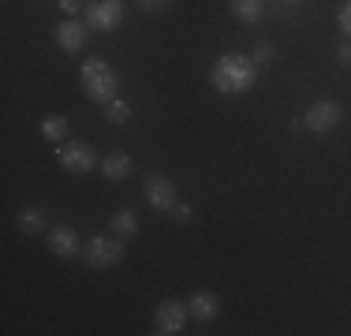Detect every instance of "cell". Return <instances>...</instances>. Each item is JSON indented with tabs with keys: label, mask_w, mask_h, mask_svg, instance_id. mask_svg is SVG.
Returning a JSON list of instances; mask_svg holds the SVG:
<instances>
[{
	"label": "cell",
	"mask_w": 351,
	"mask_h": 336,
	"mask_svg": "<svg viewBox=\"0 0 351 336\" xmlns=\"http://www.w3.org/2000/svg\"><path fill=\"white\" fill-rule=\"evenodd\" d=\"M254 79H258V64L250 60V56H239V53L221 56V60L210 67V86L224 97L247 94V90L254 86Z\"/></svg>",
	"instance_id": "6da1fadb"
},
{
	"label": "cell",
	"mask_w": 351,
	"mask_h": 336,
	"mask_svg": "<svg viewBox=\"0 0 351 336\" xmlns=\"http://www.w3.org/2000/svg\"><path fill=\"white\" fill-rule=\"evenodd\" d=\"M79 82H82V94L90 101H97V105H108V101L120 97V75L105 60H82Z\"/></svg>",
	"instance_id": "7a4b0ae2"
},
{
	"label": "cell",
	"mask_w": 351,
	"mask_h": 336,
	"mask_svg": "<svg viewBox=\"0 0 351 336\" xmlns=\"http://www.w3.org/2000/svg\"><path fill=\"white\" fill-rule=\"evenodd\" d=\"M123 254H128V247H123L120 235H94L82 247V262L90 269H112L123 262Z\"/></svg>",
	"instance_id": "3957f363"
},
{
	"label": "cell",
	"mask_w": 351,
	"mask_h": 336,
	"mask_svg": "<svg viewBox=\"0 0 351 336\" xmlns=\"http://www.w3.org/2000/svg\"><path fill=\"white\" fill-rule=\"evenodd\" d=\"M56 161H60V168L71 172V176H86V172H94V168L101 165L90 142H64V146L56 149Z\"/></svg>",
	"instance_id": "277c9868"
},
{
	"label": "cell",
	"mask_w": 351,
	"mask_h": 336,
	"mask_svg": "<svg viewBox=\"0 0 351 336\" xmlns=\"http://www.w3.org/2000/svg\"><path fill=\"white\" fill-rule=\"evenodd\" d=\"M82 23H86L90 30L112 34V30L123 23V0H94V4H86Z\"/></svg>",
	"instance_id": "5b68a950"
},
{
	"label": "cell",
	"mask_w": 351,
	"mask_h": 336,
	"mask_svg": "<svg viewBox=\"0 0 351 336\" xmlns=\"http://www.w3.org/2000/svg\"><path fill=\"white\" fill-rule=\"evenodd\" d=\"M183 325H187V307L176 302V299H165L154 314V333L157 336H176V333H183Z\"/></svg>",
	"instance_id": "8992f818"
},
{
	"label": "cell",
	"mask_w": 351,
	"mask_h": 336,
	"mask_svg": "<svg viewBox=\"0 0 351 336\" xmlns=\"http://www.w3.org/2000/svg\"><path fill=\"white\" fill-rule=\"evenodd\" d=\"M344 120V108L337 105V101H314L311 108H306V116H303V123H306V131H332L337 123Z\"/></svg>",
	"instance_id": "52a82bcc"
},
{
	"label": "cell",
	"mask_w": 351,
	"mask_h": 336,
	"mask_svg": "<svg viewBox=\"0 0 351 336\" xmlns=\"http://www.w3.org/2000/svg\"><path fill=\"white\" fill-rule=\"evenodd\" d=\"M146 202L157 209V213H172L180 198H176V187H172L169 176H161V172L146 176Z\"/></svg>",
	"instance_id": "ba28073f"
},
{
	"label": "cell",
	"mask_w": 351,
	"mask_h": 336,
	"mask_svg": "<svg viewBox=\"0 0 351 336\" xmlns=\"http://www.w3.org/2000/svg\"><path fill=\"white\" fill-rule=\"evenodd\" d=\"M53 38H56V45H60L64 53H82L86 41H90V27L79 23V19H64L60 27L53 30Z\"/></svg>",
	"instance_id": "9c48e42d"
},
{
	"label": "cell",
	"mask_w": 351,
	"mask_h": 336,
	"mask_svg": "<svg viewBox=\"0 0 351 336\" xmlns=\"http://www.w3.org/2000/svg\"><path fill=\"white\" fill-rule=\"evenodd\" d=\"M45 243H49V250H53L56 258H75L82 250V239H79V232H75L71 224H56Z\"/></svg>",
	"instance_id": "30bf717a"
},
{
	"label": "cell",
	"mask_w": 351,
	"mask_h": 336,
	"mask_svg": "<svg viewBox=\"0 0 351 336\" xmlns=\"http://www.w3.org/2000/svg\"><path fill=\"white\" fill-rule=\"evenodd\" d=\"M187 314L198 317V322H213V317L221 314V299H217L213 291H195L187 302Z\"/></svg>",
	"instance_id": "8fae6325"
},
{
	"label": "cell",
	"mask_w": 351,
	"mask_h": 336,
	"mask_svg": "<svg viewBox=\"0 0 351 336\" xmlns=\"http://www.w3.org/2000/svg\"><path fill=\"white\" fill-rule=\"evenodd\" d=\"M101 172H105V180L120 183V180H128V176L135 172V161H131V154H108L101 161Z\"/></svg>",
	"instance_id": "7c38bea8"
},
{
	"label": "cell",
	"mask_w": 351,
	"mask_h": 336,
	"mask_svg": "<svg viewBox=\"0 0 351 336\" xmlns=\"http://www.w3.org/2000/svg\"><path fill=\"white\" fill-rule=\"evenodd\" d=\"M232 15L239 23H247V27H254V23H262L265 8H262V0H232Z\"/></svg>",
	"instance_id": "4fadbf2b"
},
{
	"label": "cell",
	"mask_w": 351,
	"mask_h": 336,
	"mask_svg": "<svg viewBox=\"0 0 351 336\" xmlns=\"http://www.w3.org/2000/svg\"><path fill=\"white\" fill-rule=\"evenodd\" d=\"M112 235H120V239H131V235H138V217L131 213V209H120V213H112Z\"/></svg>",
	"instance_id": "5bb4252c"
},
{
	"label": "cell",
	"mask_w": 351,
	"mask_h": 336,
	"mask_svg": "<svg viewBox=\"0 0 351 336\" xmlns=\"http://www.w3.org/2000/svg\"><path fill=\"white\" fill-rule=\"evenodd\" d=\"M41 139L45 142H68V120H64V116H45V120H41Z\"/></svg>",
	"instance_id": "9a60e30c"
},
{
	"label": "cell",
	"mask_w": 351,
	"mask_h": 336,
	"mask_svg": "<svg viewBox=\"0 0 351 336\" xmlns=\"http://www.w3.org/2000/svg\"><path fill=\"white\" fill-rule=\"evenodd\" d=\"M19 228L27 235L45 232V213H41V209H23V213H19Z\"/></svg>",
	"instance_id": "2e32d148"
},
{
	"label": "cell",
	"mask_w": 351,
	"mask_h": 336,
	"mask_svg": "<svg viewBox=\"0 0 351 336\" xmlns=\"http://www.w3.org/2000/svg\"><path fill=\"white\" fill-rule=\"evenodd\" d=\"M105 120H112V123H128V120H131V105H128V101H120V97L108 101V105H105Z\"/></svg>",
	"instance_id": "e0dca14e"
},
{
	"label": "cell",
	"mask_w": 351,
	"mask_h": 336,
	"mask_svg": "<svg viewBox=\"0 0 351 336\" xmlns=\"http://www.w3.org/2000/svg\"><path fill=\"white\" fill-rule=\"evenodd\" d=\"M273 56H277L273 41H258V45H254V53H250V60H254V64H269Z\"/></svg>",
	"instance_id": "ac0fdd59"
},
{
	"label": "cell",
	"mask_w": 351,
	"mask_h": 336,
	"mask_svg": "<svg viewBox=\"0 0 351 336\" xmlns=\"http://www.w3.org/2000/svg\"><path fill=\"white\" fill-rule=\"evenodd\" d=\"M337 23H340V30H344V38H351V0L344 8H340V15H337Z\"/></svg>",
	"instance_id": "d6986e66"
},
{
	"label": "cell",
	"mask_w": 351,
	"mask_h": 336,
	"mask_svg": "<svg viewBox=\"0 0 351 336\" xmlns=\"http://www.w3.org/2000/svg\"><path fill=\"white\" fill-rule=\"evenodd\" d=\"M172 217H176V221H180V224H187V221H191V206H187V202H176Z\"/></svg>",
	"instance_id": "ffe728a7"
},
{
	"label": "cell",
	"mask_w": 351,
	"mask_h": 336,
	"mask_svg": "<svg viewBox=\"0 0 351 336\" xmlns=\"http://www.w3.org/2000/svg\"><path fill=\"white\" fill-rule=\"evenodd\" d=\"M337 60H340V67H351V38L337 49Z\"/></svg>",
	"instance_id": "44dd1931"
},
{
	"label": "cell",
	"mask_w": 351,
	"mask_h": 336,
	"mask_svg": "<svg viewBox=\"0 0 351 336\" xmlns=\"http://www.w3.org/2000/svg\"><path fill=\"white\" fill-rule=\"evenodd\" d=\"M60 8L68 15H82V12H86V8H82V0H60Z\"/></svg>",
	"instance_id": "7402d4cb"
},
{
	"label": "cell",
	"mask_w": 351,
	"mask_h": 336,
	"mask_svg": "<svg viewBox=\"0 0 351 336\" xmlns=\"http://www.w3.org/2000/svg\"><path fill=\"white\" fill-rule=\"evenodd\" d=\"M138 4H142V8H149V12H161V8L169 4V0H138Z\"/></svg>",
	"instance_id": "603a6c76"
},
{
	"label": "cell",
	"mask_w": 351,
	"mask_h": 336,
	"mask_svg": "<svg viewBox=\"0 0 351 336\" xmlns=\"http://www.w3.org/2000/svg\"><path fill=\"white\" fill-rule=\"evenodd\" d=\"M291 4H295V0H291Z\"/></svg>",
	"instance_id": "cb8c5ba5"
}]
</instances>
